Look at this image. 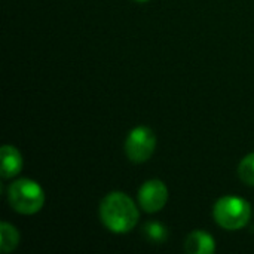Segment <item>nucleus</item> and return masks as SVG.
Returning <instances> with one entry per match:
<instances>
[{
  "instance_id": "1",
  "label": "nucleus",
  "mask_w": 254,
  "mask_h": 254,
  "mask_svg": "<svg viewBox=\"0 0 254 254\" xmlns=\"http://www.w3.org/2000/svg\"><path fill=\"white\" fill-rule=\"evenodd\" d=\"M103 225L113 234H127L138 222V210L134 201L124 192H112L100 204Z\"/></svg>"
},
{
  "instance_id": "2",
  "label": "nucleus",
  "mask_w": 254,
  "mask_h": 254,
  "mask_svg": "<svg viewBox=\"0 0 254 254\" xmlns=\"http://www.w3.org/2000/svg\"><path fill=\"white\" fill-rule=\"evenodd\" d=\"M7 201L19 214H36L45 204V192L37 182L19 179L9 185Z\"/></svg>"
},
{
  "instance_id": "3",
  "label": "nucleus",
  "mask_w": 254,
  "mask_h": 254,
  "mask_svg": "<svg viewBox=\"0 0 254 254\" xmlns=\"http://www.w3.org/2000/svg\"><path fill=\"white\" fill-rule=\"evenodd\" d=\"M214 220L226 231H238L247 226L252 216L250 204L238 196H223L213 208Z\"/></svg>"
},
{
  "instance_id": "4",
  "label": "nucleus",
  "mask_w": 254,
  "mask_h": 254,
  "mask_svg": "<svg viewBox=\"0 0 254 254\" xmlns=\"http://www.w3.org/2000/svg\"><path fill=\"white\" fill-rule=\"evenodd\" d=\"M156 149V137L147 127H135L129 131L125 141V153L129 161L143 164L150 159Z\"/></svg>"
},
{
  "instance_id": "5",
  "label": "nucleus",
  "mask_w": 254,
  "mask_h": 254,
  "mask_svg": "<svg viewBox=\"0 0 254 254\" xmlns=\"http://www.w3.org/2000/svg\"><path fill=\"white\" fill-rule=\"evenodd\" d=\"M168 201V189L158 179L147 180L138 190V204L146 213L161 211Z\"/></svg>"
},
{
  "instance_id": "6",
  "label": "nucleus",
  "mask_w": 254,
  "mask_h": 254,
  "mask_svg": "<svg viewBox=\"0 0 254 254\" xmlns=\"http://www.w3.org/2000/svg\"><path fill=\"white\" fill-rule=\"evenodd\" d=\"M185 250L190 254H211L216 250V241L204 231H193L186 238Z\"/></svg>"
},
{
  "instance_id": "7",
  "label": "nucleus",
  "mask_w": 254,
  "mask_h": 254,
  "mask_svg": "<svg viewBox=\"0 0 254 254\" xmlns=\"http://www.w3.org/2000/svg\"><path fill=\"white\" fill-rule=\"evenodd\" d=\"M22 168V156L16 147L4 144L1 147V170L0 174L3 179H12L19 174Z\"/></svg>"
},
{
  "instance_id": "8",
  "label": "nucleus",
  "mask_w": 254,
  "mask_h": 254,
  "mask_svg": "<svg viewBox=\"0 0 254 254\" xmlns=\"http://www.w3.org/2000/svg\"><path fill=\"white\" fill-rule=\"evenodd\" d=\"M19 243V234L10 223L1 222L0 225V247L3 253H10L16 249Z\"/></svg>"
},
{
  "instance_id": "9",
  "label": "nucleus",
  "mask_w": 254,
  "mask_h": 254,
  "mask_svg": "<svg viewBox=\"0 0 254 254\" xmlns=\"http://www.w3.org/2000/svg\"><path fill=\"white\" fill-rule=\"evenodd\" d=\"M143 234L147 238V241L153 244H161L168 238V231L164 225L159 222H147L143 228Z\"/></svg>"
},
{
  "instance_id": "10",
  "label": "nucleus",
  "mask_w": 254,
  "mask_h": 254,
  "mask_svg": "<svg viewBox=\"0 0 254 254\" xmlns=\"http://www.w3.org/2000/svg\"><path fill=\"white\" fill-rule=\"evenodd\" d=\"M238 176L240 179L249 185L254 186V153L247 155L238 165Z\"/></svg>"
},
{
  "instance_id": "11",
  "label": "nucleus",
  "mask_w": 254,
  "mask_h": 254,
  "mask_svg": "<svg viewBox=\"0 0 254 254\" xmlns=\"http://www.w3.org/2000/svg\"><path fill=\"white\" fill-rule=\"evenodd\" d=\"M137 1H147V0H137Z\"/></svg>"
}]
</instances>
